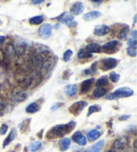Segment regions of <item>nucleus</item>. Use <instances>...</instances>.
Listing matches in <instances>:
<instances>
[{
	"instance_id": "nucleus-25",
	"label": "nucleus",
	"mask_w": 137,
	"mask_h": 152,
	"mask_svg": "<svg viewBox=\"0 0 137 152\" xmlns=\"http://www.w3.org/2000/svg\"><path fill=\"white\" fill-rule=\"evenodd\" d=\"M15 136H16V130L13 129L10 132V134L6 136V138L4 139V142H3V148H5L10 143H12V141L15 138Z\"/></svg>"
},
{
	"instance_id": "nucleus-14",
	"label": "nucleus",
	"mask_w": 137,
	"mask_h": 152,
	"mask_svg": "<svg viewBox=\"0 0 137 152\" xmlns=\"http://www.w3.org/2000/svg\"><path fill=\"white\" fill-rule=\"evenodd\" d=\"M59 149L60 151L64 152L70 148V145H71V139L68 138V137H64V138L60 139V142H59Z\"/></svg>"
},
{
	"instance_id": "nucleus-2",
	"label": "nucleus",
	"mask_w": 137,
	"mask_h": 152,
	"mask_svg": "<svg viewBox=\"0 0 137 152\" xmlns=\"http://www.w3.org/2000/svg\"><path fill=\"white\" fill-rule=\"evenodd\" d=\"M134 91L132 89L128 88V87H123V88H119L113 91L112 93L108 94L107 99L112 100V99H118V98H123V97H130L132 96Z\"/></svg>"
},
{
	"instance_id": "nucleus-16",
	"label": "nucleus",
	"mask_w": 137,
	"mask_h": 152,
	"mask_svg": "<svg viewBox=\"0 0 137 152\" xmlns=\"http://www.w3.org/2000/svg\"><path fill=\"white\" fill-rule=\"evenodd\" d=\"M77 91H78V87L77 85H68L64 89V92L68 96H74V95H76Z\"/></svg>"
},
{
	"instance_id": "nucleus-1",
	"label": "nucleus",
	"mask_w": 137,
	"mask_h": 152,
	"mask_svg": "<svg viewBox=\"0 0 137 152\" xmlns=\"http://www.w3.org/2000/svg\"><path fill=\"white\" fill-rule=\"evenodd\" d=\"M75 123H70L66 125H57V126L53 127L48 133L49 138H54V137H61L64 136L66 133L71 131Z\"/></svg>"
},
{
	"instance_id": "nucleus-11",
	"label": "nucleus",
	"mask_w": 137,
	"mask_h": 152,
	"mask_svg": "<svg viewBox=\"0 0 137 152\" xmlns=\"http://www.w3.org/2000/svg\"><path fill=\"white\" fill-rule=\"evenodd\" d=\"M86 106V103L84 100L76 101V103H74V104L70 107V112L74 114H78Z\"/></svg>"
},
{
	"instance_id": "nucleus-9",
	"label": "nucleus",
	"mask_w": 137,
	"mask_h": 152,
	"mask_svg": "<svg viewBox=\"0 0 137 152\" xmlns=\"http://www.w3.org/2000/svg\"><path fill=\"white\" fill-rule=\"evenodd\" d=\"M118 60L115 58H107V59H102L101 61V69L102 70H111V69H114L117 66Z\"/></svg>"
},
{
	"instance_id": "nucleus-22",
	"label": "nucleus",
	"mask_w": 137,
	"mask_h": 152,
	"mask_svg": "<svg viewBox=\"0 0 137 152\" xmlns=\"http://www.w3.org/2000/svg\"><path fill=\"white\" fill-rule=\"evenodd\" d=\"M5 54H6L11 59L15 58L16 56H17V53H16V50H15L14 44H8L6 50H5Z\"/></svg>"
},
{
	"instance_id": "nucleus-42",
	"label": "nucleus",
	"mask_w": 137,
	"mask_h": 152,
	"mask_svg": "<svg viewBox=\"0 0 137 152\" xmlns=\"http://www.w3.org/2000/svg\"><path fill=\"white\" fill-rule=\"evenodd\" d=\"M4 40H5L4 36H0V44H2V43L4 42Z\"/></svg>"
},
{
	"instance_id": "nucleus-38",
	"label": "nucleus",
	"mask_w": 137,
	"mask_h": 152,
	"mask_svg": "<svg viewBox=\"0 0 137 152\" xmlns=\"http://www.w3.org/2000/svg\"><path fill=\"white\" fill-rule=\"evenodd\" d=\"M5 106H6V104H5V103H3V101H0V111H2V110L5 108Z\"/></svg>"
},
{
	"instance_id": "nucleus-17",
	"label": "nucleus",
	"mask_w": 137,
	"mask_h": 152,
	"mask_svg": "<svg viewBox=\"0 0 137 152\" xmlns=\"http://www.w3.org/2000/svg\"><path fill=\"white\" fill-rule=\"evenodd\" d=\"M100 12H97V11H93V12H89L83 15V19L86 21H91V20H95L98 17H100Z\"/></svg>"
},
{
	"instance_id": "nucleus-41",
	"label": "nucleus",
	"mask_w": 137,
	"mask_h": 152,
	"mask_svg": "<svg viewBox=\"0 0 137 152\" xmlns=\"http://www.w3.org/2000/svg\"><path fill=\"white\" fill-rule=\"evenodd\" d=\"M71 74V71H68L66 73H64V79H68V75Z\"/></svg>"
},
{
	"instance_id": "nucleus-13",
	"label": "nucleus",
	"mask_w": 137,
	"mask_h": 152,
	"mask_svg": "<svg viewBox=\"0 0 137 152\" xmlns=\"http://www.w3.org/2000/svg\"><path fill=\"white\" fill-rule=\"evenodd\" d=\"M34 53L48 56V54L50 53V50H49V48H46V46H42V44H38V43H37L35 46V48H34Z\"/></svg>"
},
{
	"instance_id": "nucleus-32",
	"label": "nucleus",
	"mask_w": 137,
	"mask_h": 152,
	"mask_svg": "<svg viewBox=\"0 0 137 152\" xmlns=\"http://www.w3.org/2000/svg\"><path fill=\"white\" fill-rule=\"evenodd\" d=\"M101 110V108H100V106H96V105H94V106H91L89 109V112H88V116H90V115H92L93 113H95V112H98Z\"/></svg>"
},
{
	"instance_id": "nucleus-15",
	"label": "nucleus",
	"mask_w": 137,
	"mask_h": 152,
	"mask_svg": "<svg viewBox=\"0 0 137 152\" xmlns=\"http://www.w3.org/2000/svg\"><path fill=\"white\" fill-rule=\"evenodd\" d=\"M83 11V4L81 2H76L72 5L71 8V13L73 15H80Z\"/></svg>"
},
{
	"instance_id": "nucleus-19",
	"label": "nucleus",
	"mask_w": 137,
	"mask_h": 152,
	"mask_svg": "<svg viewBox=\"0 0 137 152\" xmlns=\"http://www.w3.org/2000/svg\"><path fill=\"white\" fill-rule=\"evenodd\" d=\"M100 136V132L98 130L94 129V130H91V131L88 132V134H86V141H89V142H94L96 141L98 137Z\"/></svg>"
},
{
	"instance_id": "nucleus-44",
	"label": "nucleus",
	"mask_w": 137,
	"mask_h": 152,
	"mask_svg": "<svg viewBox=\"0 0 137 152\" xmlns=\"http://www.w3.org/2000/svg\"><path fill=\"white\" fill-rule=\"evenodd\" d=\"M84 73H86V74H92V73H93V71H92V70H86Z\"/></svg>"
},
{
	"instance_id": "nucleus-12",
	"label": "nucleus",
	"mask_w": 137,
	"mask_h": 152,
	"mask_svg": "<svg viewBox=\"0 0 137 152\" xmlns=\"http://www.w3.org/2000/svg\"><path fill=\"white\" fill-rule=\"evenodd\" d=\"M109 31H110V28L108 25H104V24L97 25L94 29V34L96 36H104L109 33Z\"/></svg>"
},
{
	"instance_id": "nucleus-3",
	"label": "nucleus",
	"mask_w": 137,
	"mask_h": 152,
	"mask_svg": "<svg viewBox=\"0 0 137 152\" xmlns=\"http://www.w3.org/2000/svg\"><path fill=\"white\" fill-rule=\"evenodd\" d=\"M129 147L126 136H120L113 143V152H126Z\"/></svg>"
},
{
	"instance_id": "nucleus-20",
	"label": "nucleus",
	"mask_w": 137,
	"mask_h": 152,
	"mask_svg": "<svg viewBox=\"0 0 137 152\" xmlns=\"http://www.w3.org/2000/svg\"><path fill=\"white\" fill-rule=\"evenodd\" d=\"M86 52L89 53H99L100 52V46L96 42H92L86 46Z\"/></svg>"
},
{
	"instance_id": "nucleus-31",
	"label": "nucleus",
	"mask_w": 137,
	"mask_h": 152,
	"mask_svg": "<svg viewBox=\"0 0 137 152\" xmlns=\"http://www.w3.org/2000/svg\"><path fill=\"white\" fill-rule=\"evenodd\" d=\"M90 57H92V54L89 53V52H86V50H80L78 52V58L86 59V58H90Z\"/></svg>"
},
{
	"instance_id": "nucleus-33",
	"label": "nucleus",
	"mask_w": 137,
	"mask_h": 152,
	"mask_svg": "<svg viewBox=\"0 0 137 152\" xmlns=\"http://www.w3.org/2000/svg\"><path fill=\"white\" fill-rule=\"evenodd\" d=\"M110 79H111L113 82H117V81L120 79V75L118 73H115V72H112L110 74Z\"/></svg>"
},
{
	"instance_id": "nucleus-8",
	"label": "nucleus",
	"mask_w": 137,
	"mask_h": 152,
	"mask_svg": "<svg viewBox=\"0 0 137 152\" xmlns=\"http://www.w3.org/2000/svg\"><path fill=\"white\" fill-rule=\"evenodd\" d=\"M58 20L60 21V22L66 24L68 27H72V25L75 24V22H74V16L72 15L71 13H68V12H64L62 15L59 16Z\"/></svg>"
},
{
	"instance_id": "nucleus-34",
	"label": "nucleus",
	"mask_w": 137,
	"mask_h": 152,
	"mask_svg": "<svg viewBox=\"0 0 137 152\" xmlns=\"http://www.w3.org/2000/svg\"><path fill=\"white\" fill-rule=\"evenodd\" d=\"M72 55H73V51L72 50H66L64 54V61H68L71 59Z\"/></svg>"
},
{
	"instance_id": "nucleus-39",
	"label": "nucleus",
	"mask_w": 137,
	"mask_h": 152,
	"mask_svg": "<svg viewBox=\"0 0 137 152\" xmlns=\"http://www.w3.org/2000/svg\"><path fill=\"white\" fill-rule=\"evenodd\" d=\"M42 2H43V0H34V1H32L33 4H40V3Z\"/></svg>"
},
{
	"instance_id": "nucleus-7",
	"label": "nucleus",
	"mask_w": 137,
	"mask_h": 152,
	"mask_svg": "<svg viewBox=\"0 0 137 152\" xmlns=\"http://www.w3.org/2000/svg\"><path fill=\"white\" fill-rule=\"evenodd\" d=\"M119 48V41L118 40H112V41H109V42L104 43L103 46H102V49L106 53H115V51L117 49Z\"/></svg>"
},
{
	"instance_id": "nucleus-21",
	"label": "nucleus",
	"mask_w": 137,
	"mask_h": 152,
	"mask_svg": "<svg viewBox=\"0 0 137 152\" xmlns=\"http://www.w3.org/2000/svg\"><path fill=\"white\" fill-rule=\"evenodd\" d=\"M103 146H104V141H100V142L93 145L92 147H90L89 149L86 150V152H99L103 148Z\"/></svg>"
},
{
	"instance_id": "nucleus-36",
	"label": "nucleus",
	"mask_w": 137,
	"mask_h": 152,
	"mask_svg": "<svg viewBox=\"0 0 137 152\" xmlns=\"http://www.w3.org/2000/svg\"><path fill=\"white\" fill-rule=\"evenodd\" d=\"M128 54L132 57H135L136 56V48H128Z\"/></svg>"
},
{
	"instance_id": "nucleus-10",
	"label": "nucleus",
	"mask_w": 137,
	"mask_h": 152,
	"mask_svg": "<svg viewBox=\"0 0 137 152\" xmlns=\"http://www.w3.org/2000/svg\"><path fill=\"white\" fill-rule=\"evenodd\" d=\"M72 139H73L76 144H78L79 146H84V145H86V137L84 136L80 131L75 132L73 134V136H72Z\"/></svg>"
},
{
	"instance_id": "nucleus-28",
	"label": "nucleus",
	"mask_w": 137,
	"mask_h": 152,
	"mask_svg": "<svg viewBox=\"0 0 137 152\" xmlns=\"http://www.w3.org/2000/svg\"><path fill=\"white\" fill-rule=\"evenodd\" d=\"M39 110V106L37 103H32L26 107V112L28 113H36Z\"/></svg>"
},
{
	"instance_id": "nucleus-26",
	"label": "nucleus",
	"mask_w": 137,
	"mask_h": 152,
	"mask_svg": "<svg viewBox=\"0 0 137 152\" xmlns=\"http://www.w3.org/2000/svg\"><path fill=\"white\" fill-rule=\"evenodd\" d=\"M108 82H109V79H108L107 76H102L96 81V86L97 88H103L104 86H108Z\"/></svg>"
},
{
	"instance_id": "nucleus-45",
	"label": "nucleus",
	"mask_w": 137,
	"mask_h": 152,
	"mask_svg": "<svg viewBox=\"0 0 137 152\" xmlns=\"http://www.w3.org/2000/svg\"><path fill=\"white\" fill-rule=\"evenodd\" d=\"M134 151L136 152V141L134 142Z\"/></svg>"
},
{
	"instance_id": "nucleus-46",
	"label": "nucleus",
	"mask_w": 137,
	"mask_h": 152,
	"mask_svg": "<svg viewBox=\"0 0 137 152\" xmlns=\"http://www.w3.org/2000/svg\"><path fill=\"white\" fill-rule=\"evenodd\" d=\"M106 152H113V151H111V150H110V151H106Z\"/></svg>"
},
{
	"instance_id": "nucleus-24",
	"label": "nucleus",
	"mask_w": 137,
	"mask_h": 152,
	"mask_svg": "<svg viewBox=\"0 0 137 152\" xmlns=\"http://www.w3.org/2000/svg\"><path fill=\"white\" fill-rule=\"evenodd\" d=\"M106 94H107V89L104 88H96L93 91V96L95 98H100V97L104 96Z\"/></svg>"
},
{
	"instance_id": "nucleus-18",
	"label": "nucleus",
	"mask_w": 137,
	"mask_h": 152,
	"mask_svg": "<svg viewBox=\"0 0 137 152\" xmlns=\"http://www.w3.org/2000/svg\"><path fill=\"white\" fill-rule=\"evenodd\" d=\"M26 98H28V94L26 92H19V93L14 94L12 96V100L14 103H21V101L26 100Z\"/></svg>"
},
{
	"instance_id": "nucleus-43",
	"label": "nucleus",
	"mask_w": 137,
	"mask_h": 152,
	"mask_svg": "<svg viewBox=\"0 0 137 152\" xmlns=\"http://www.w3.org/2000/svg\"><path fill=\"white\" fill-rule=\"evenodd\" d=\"M59 106H60V105H55V106H54L53 108H52V111H54V110H55V109H58Z\"/></svg>"
},
{
	"instance_id": "nucleus-37",
	"label": "nucleus",
	"mask_w": 137,
	"mask_h": 152,
	"mask_svg": "<svg viewBox=\"0 0 137 152\" xmlns=\"http://www.w3.org/2000/svg\"><path fill=\"white\" fill-rule=\"evenodd\" d=\"M9 127L6 124H3L2 126H1V129H0V134L1 135H4L5 133H6V131H8Z\"/></svg>"
},
{
	"instance_id": "nucleus-5",
	"label": "nucleus",
	"mask_w": 137,
	"mask_h": 152,
	"mask_svg": "<svg viewBox=\"0 0 137 152\" xmlns=\"http://www.w3.org/2000/svg\"><path fill=\"white\" fill-rule=\"evenodd\" d=\"M56 61H57V58H54V57L46 59V60L42 62V65H41V73L46 74L49 71H51Z\"/></svg>"
},
{
	"instance_id": "nucleus-23",
	"label": "nucleus",
	"mask_w": 137,
	"mask_h": 152,
	"mask_svg": "<svg viewBox=\"0 0 137 152\" xmlns=\"http://www.w3.org/2000/svg\"><path fill=\"white\" fill-rule=\"evenodd\" d=\"M92 81L93 79H86V80H83L81 82V88H80V91L81 93H86V92L89 91L90 89H91V85H92Z\"/></svg>"
},
{
	"instance_id": "nucleus-40",
	"label": "nucleus",
	"mask_w": 137,
	"mask_h": 152,
	"mask_svg": "<svg viewBox=\"0 0 137 152\" xmlns=\"http://www.w3.org/2000/svg\"><path fill=\"white\" fill-rule=\"evenodd\" d=\"M128 118H130V115H124V116L119 117V120H127Z\"/></svg>"
},
{
	"instance_id": "nucleus-29",
	"label": "nucleus",
	"mask_w": 137,
	"mask_h": 152,
	"mask_svg": "<svg viewBox=\"0 0 137 152\" xmlns=\"http://www.w3.org/2000/svg\"><path fill=\"white\" fill-rule=\"evenodd\" d=\"M41 143L40 142H33V143H31L30 146H29V148H30V150L32 152H35L37 151V150H39L41 148Z\"/></svg>"
},
{
	"instance_id": "nucleus-35",
	"label": "nucleus",
	"mask_w": 137,
	"mask_h": 152,
	"mask_svg": "<svg viewBox=\"0 0 137 152\" xmlns=\"http://www.w3.org/2000/svg\"><path fill=\"white\" fill-rule=\"evenodd\" d=\"M136 37H131L128 41V48H136Z\"/></svg>"
},
{
	"instance_id": "nucleus-6",
	"label": "nucleus",
	"mask_w": 137,
	"mask_h": 152,
	"mask_svg": "<svg viewBox=\"0 0 137 152\" xmlns=\"http://www.w3.org/2000/svg\"><path fill=\"white\" fill-rule=\"evenodd\" d=\"M52 35V25L50 23H43L39 28V36L42 39H48Z\"/></svg>"
},
{
	"instance_id": "nucleus-4",
	"label": "nucleus",
	"mask_w": 137,
	"mask_h": 152,
	"mask_svg": "<svg viewBox=\"0 0 137 152\" xmlns=\"http://www.w3.org/2000/svg\"><path fill=\"white\" fill-rule=\"evenodd\" d=\"M14 47H15L16 53H17L18 55H22V54H24V52L28 51L29 43L26 42V40H22L20 38H17V39H16V42L14 43Z\"/></svg>"
},
{
	"instance_id": "nucleus-27",
	"label": "nucleus",
	"mask_w": 137,
	"mask_h": 152,
	"mask_svg": "<svg viewBox=\"0 0 137 152\" xmlns=\"http://www.w3.org/2000/svg\"><path fill=\"white\" fill-rule=\"evenodd\" d=\"M129 31H130L129 25H124L123 28H122L121 30H120L119 34H118V38H119V39H126V38L128 37Z\"/></svg>"
},
{
	"instance_id": "nucleus-30",
	"label": "nucleus",
	"mask_w": 137,
	"mask_h": 152,
	"mask_svg": "<svg viewBox=\"0 0 137 152\" xmlns=\"http://www.w3.org/2000/svg\"><path fill=\"white\" fill-rule=\"evenodd\" d=\"M43 22V17L42 16H35V17H32L30 19V23L31 24H40Z\"/></svg>"
}]
</instances>
